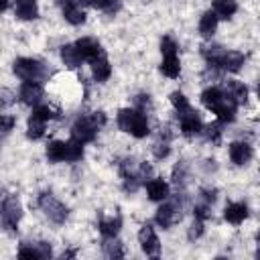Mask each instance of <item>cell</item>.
Returning a JSON list of instances; mask_svg holds the SVG:
<instances>
[{
  "label": "cell",
  "instance_id": "cell-1",
  "mask_svg": "<svg viewBox=\"0 0 260 260\" xmlns=\"http://www.w3.org/2000/svg\"><path fill=\"white\" fill-rule=\"evenodd\" d=\"M14 73L24 79V81H41L47 77V67L37 61V59H28V57H20L14 61Z\"/></svg>",
  "mask_w": 260,
  "mask_h": 260
},
{
  "label": "cell",
  "instance_id": "cell-2",
  "mask_svg": "<svg viewBox=\"0 0 260 260\" xmlns=\"http://www.w3.org/2000/svg\"><path fill=\"white\" fill-rule=\"evenodd\" d=\"M39 205H41V209L45 211V215H47L51 221L63 223V221L67 219V207H65L59 199H55L51 193H43V195L39 197Z\"/></svg>",
  "mask_w": 260,
  "mask_h": 260
},
{
  "label": "cell",
  "instance_id": "cell-3",
  "mask_svg": "<svg viewBox=\"0 0 260 260\" xmlns=\"http://www.w3.org/2000/svg\"><path fill=\"white\" fill-rule=\"evenodd\" d=\"M22 217V207H20V201L10 195L4 203H2V223L6 230H16L18 221Z\"/></svg>",
  "mask_w": 260,
  "mask_h": 260
},
{
  "label": "cell",
  "instance_id": "cell-4",
  "mask_svg": "<svg viewBox=\"0 0 260 260\" xmlns=\"http://www.w3.org/2000/svg\"><path fill=\"white\" fill-rule=\"evenodd\" d=\"M95 132L98 128L93 126V122L89 120V116H83V118H77L75 124L71 126V138L85 144V142H91L95 138Z\"/></svg>",
  "mask_w": 260,
  "mask_h": 260
},
{
  "label": "cell",
  "instance_id": "cell-5",
  "mask_svg": "<svg viewBox=\"0 0 260 260\" xmlns=\"http://www.w3.org/2000/svg\"><path fill=\"white\" fill-rule=\"evenodd\" d=\"M154 219L160 228H171L173 223H177L181 219V207H177L175 203H165L156 209Z\"/></svg>",
  "mask_w": 260,
  "mask_h": 260
},
{
  "label": "cell",
  "instance_id": "cell-6",
  "mask_svg": "<svg viewBox=\"0 0 260 260\" xmlns=\"http://www.w3.org/2000/svg\"><path fill=\"white\" fill-rule=\"evenodd\" d=\"M138 240H140V246H142V250L148 254V256H156L158 254V250H160V244H158V238H156V234H154V230H152V225H142L140 228V232H138Z\"/></svg>",
  "mask_w": 260,
  "mask_h": 260
},
{
  "label": "cell",
  "instance_id": "cell-7",
  "mask_svg": "<svg viewBox=\"0 0 260 260\" xmlns=\"http://www.w3.org/2000/svg\"><path fill=\"white\" fill-rule=\"evenodd\" d=\"M43 98V87L39 81H24L20 87V100L26 106H37L39 100Z\"/></svg>",
  "mask_w": 260,
  "mask_h": 260
},
{
  "label": "cell",
  "instance_id": "cell-8",
  "mask_svg": "<svg viewBox=\"0 0 260 260\" xmlns=\"http://www.w3.org/2000/svg\"><path fill=\"white\" fill-rule=\"evenodd\" d=\"M201 128H203V124H201V118L197 116V112H193L189 108L187 112L181 114V130H183V134L193 136V134H199Z\"/></svg>",
  "mask_w": 260,
  "mask_h": 260
},
{
  "label": "cell",
  "instance_id": "cell-9",
  "mask_svg": "<svg viewBox=\"0 0 260 260\" xmlns=\"http://www.w3.org/2000/svg\"><path fill=\"white\" fill-rule=\"evenodd\" d=\"M75 47H77V53L81 55V59H87V61H93L95 57H100L102 55V47H100V43L98 41H93V39H79L77 43H75Z\"/></svg>",
  "mask_w": 260,
  "mask_h": 260
},
{
  "label": "cell",
  "instance_id": "cell-10",
  "mask_svg": "<svg viewBox=\"0 0 260 260\" xmlns=\"http://www.w3.org/2000/svg\"><path fill=\"white\" fill-rule=\"evenodd\" d=\"M230 158L236 165H246L252 158V146L248 142H232L230 144Z\"/></svg>",
  "mask_w": 260,
  "mask_h": 260
},
{
  "label": "cell",
  "instance_id": "cell-11",
  "mask_svg": "<svg viewBox=\"0 0 260 260\" xmlns=\"http://www.w3.org/2000/svg\"><path fill=\"white\" fill-rule=\"evenodd\" d=\"M128 132L132 134V136H136V138H144L150 130H148V120H146V116L142 114V112H136L134 110V116H132V120H130V126H128Z\"/></svg>",
  "mask_w": 260,
  "mask_h": 260
},
{
  "label": "cell",
  "instance_id": "cell-12",
  "mask_svg": "<svg viewBox=\"0 0 260 260\" xmlns=\"http://www.w3.org/2000/svg\"><path fill=\"white\" fill-rule=\"evenodd\" d=\"M91 73H93V79H95V81H106V79L112 75V65H110V61H108L104 55L95 57V59L91 61Z\"/></svg>",
  "mask_w": 260,
  "mask_h": 260
},
{
  "label": "cell",
  "instance_id": "cell-13",
  "mask_svg": "<svg viewBox=\"0 0 260 260\" xmlns=\"http://www.w3.org/2000/svg\"><path fill=\"white\" fill-rule=\"evenodd\" d=\"M225 98H230L236 104H244L248 100V87L242 81H228V85H225Z\"/></svg>",
  "mask_w": 260,
  "mask_h": 260
},
{
  "label": "cell",
  "instance_id": "cell-14",
  "mask_svg": "<svg viewBox=\"0 0 260 260\" xmlns=\"http://www.w3.org/2000/svg\"><path fill=\"white\" fill-rule=\"evenodd\" d=\"M146 193L152 201H162L169 197V185L162 179H152L146 183Z\"/></svg>",
  "mask_w": 260,
  "mask_h": 260
},
{
  "label": "cell",
  "instance_id": "cell-15",
  "mask_svg": "<svg viewBox=\"0 0 260 260\" xmlns=\"http://www.w3.org/2000/svg\"><path fill=\"white\" fill-rule=\"evenodd\" d=\"M244 65V55L238 53V51H225L221 61H219V67L225 69V71H240V67Z\"/></svg>",
  "mask_w": 260,
  "mask_h": 260
},
{
  "label": "cell",
  "instance_id": "cell-16",
  "mask_svg": "<svg viewBox=\"0 0 260 260\" xmlns=\"http://www.w3.org/2000/svg\"><path fill=\"white\" fill-rule=\"evenodd\" d=\"M223 91L219 89V87H207V89H203V93H201V102H203V106L207 108V110H215L221 102H223Z\"/></svg>",
  "mask_w": 260,
  "mask_h": 260
},
{
  "label": "cell",
  "instance_id": "cell-17",
  "mask_svg": "<svg viewBox=\"0 0 260 260\" xmlns=\"http://www.w3.org/2000/svg\"><path fill=\"white\" fill-rule=\"evenodd\" d=\"M223 215H225V219L230 221V223H242L244 219H246V215H248V207H246V203H230L228 207H225V211H223Z\"/></svg>",
  "mask_w": 260,
  "mask_h": 260
},
{
  "label": "cell",
  "instance_id": "cell-18",
  "mask_svg": "<svg viewBox=\"0 0 260 260\" xmlns=\"http://www.w3.org/2000/svg\"><path fill=\"white\" fill-rule=\"evenodd\" d=\"M223 95H225V93H223ZM236 108H238L236 102H232L230 98H223V102H221L213 112L217 114V120H219V122H232V120L236 118Z\"/></svg>",
  "mask_w": 260,
  "mask_h": 260
},
{
  "label": "cell",
  "instance_id": "cell-19",
  "mask_svg": "<svg viewBox=\"0 0 260 260\" xmlns=\"http://www.w3.org/2000/svg\"><path fill=\"white\" fill-rule=\"evenodd\" d=\"M39 14L37 0H18L16 2V16L22 20H32Z\"/></svg>",
  "mask_w": 260,
  "mask_h": 260
},
{
  "label": "cell",
  "instance_id": "cell-20",
  "mask_svg": "<svg viewBox=\"0 0 260 260\" xmlns=\"http://www.w3.org/2000/svg\"><path fill=\"white\" fill-rule=\"evenodd\" d=\"M63 16H65V20L69 24H81V22H85V12L79 8L77 0L71 2V4H67V6H63Z\"/></svg>",
  "mask_w": 260,
  "mask_h": 260
},
{
  "label": "cell",
  "instance_id": "cell-21",
  "mask_svg": "<svg viewBox=\"0 0 260 260\" xmlns=\"http://www.w3.org/2000/svg\"><path fill=\"white\" fill-rule=\"evenodd\" d=\"M215 28H217V16H215L213 10H209V12H205V14L201 16V20H199V32H201L205 39H209V37H213Z\"/></svg>",
  "mask_w": 260,
  "mask_h": 260
},
{
  "label": "cell",
  "instance_id": "cell-22",
  "mask_svg": "<svg viewBox=\"0 0 260 260\" xmlns=\"http://www.w3.org/2000/svg\"><path fill=\"white\" fill-rule=\"evenodd\" d=\"M238 10L236 0H213V12L217 18H230Z\"/></svg>",
  "mask_w": 260,
  "mask_h": 260
},
{
  "label": "cell",
  "instance_id": "cell-23",
  "mask_svg": "<svg viewBox=\"0 0 260 260\" xmlns=\"http://www.w3.org/2000/svg\"><path fill=\"white\" fill-rule=\"evenodd\" d=\"M61 59H63V63L67 65V67H79L81 65V55L77 53V47L75 45H63L61 47Z\"/></svg>",
  "mask_w": 260,
  "mask_h": 260
},
{
  "label": "cell",
  "instance_id": "cell-24",
  "mask_svg": "<svg viewBox=\"0 0 260 260\" xmlns=\"http://www.w3.org/2000/svg\"><path fill=\"white\" fill-rule=\"evenodd\" d=\"M201 53H203L207 65H211V67H219V61H221V57H223L225 51H223L219 45H205V47L201 49Z\"/></svg>",
  "mask_w": 260,
  "mask_h": 260
},
{
  "label": "cell",
  "instance_id": "cell-25",
  "mask_svg": "<svg viewBox=\"0 0 260 260\" xmlns=\"http://www.w3.org/2000/svg\"><path fill=\"white\" fill-rule=\"evenodd\" d=\"M160 71H162L167 77H171V79L179 77V73H181V65H179V59H177V55L165 57V59H162V63H160Z\"/></svg>",
  "mask_w": 260,
  "mask_h": 260
},
{
  "label": "cell",
  "instance_id": "cell-26",
  "mask_svg": "<svg viewBox=\"0 0 260 260\" xmlns=\"http://www.w3.org/2000/svg\"><path fill=\"white\" fill-rule=\"evenodd\" d=\"M120 225H122V219L120 217H108V219H102L100 221V232L106 238H114L120 232Z\"/></svg>",
  "mask_w": 260,
  "mask_h": 260
},
{
  "label": "cell",
  "instance_id": "cell-27",
  "mask_svg": "<svg viewBox=\"0 0 260 260\" xmlns=\"http://www.w3.org/2000/svg\"><path fill=\"white\" fill-rule=\"evenodd\" d=\"M26 134H28V138H32V140H37V138H41L43 134H45V120H41L39 116H30L28 118V126H26Z\"/></svg>",
  "mask_w": 260,
  "mask_h": 260
},
{
  "label": "cell",
  "instance_id": "cell-28",
  "mask_svg": "<svg viewBox=\"0 0 260 260\" xmlns=\"http://www.w3.org/2000/svg\"><path fill=\"white\" fill-rule=\"evenodd\" d=\"M47 158H49L51 162H61V160H65V142L53 140V142L47 146Z\"/></svg>",
  "mask_w": 260,
  "mask_h": 260
},
{
  "label": "cell",
  "instance_id": "cell-29",
  "mask_svg": "<svg viewBox=\"0 0 260 260\" xmlns=\"http://www.w3.org/2000/svg\"><path fill=\"white\" fill-rule=\"evenodd\" d=\"M83 156V146H81V142H77V140H69V142H65V160H69V162H75V160H79Z\"/></svg>",
  "mask_w": 260,
  "mask_h": 260
},
{
  "label": "cell",
  "instance_id": "cell-30",
  "mask_svg": "<svg viewBox=\"0 0 260 260\" xmlns=\"http://www.w3.org/2000/svg\"><path fill=\"white\" fill-rule=\"evenodd\" d=\"M171 104H173V108L179 112V114H183V112H187L191 106H189V102H187V98L181 93V91H173L171 93Z\"/></svg>",
  "mask_w": 260,
  "mask_h": 260
},
{
  "label": "cell",
  "instance_id": "cell-31",
  "mask_svg": "<svg viewBox=\"0 0 260 260\" xmlns=\"http://www.w3.org/2000/svg\"><path fill=\"white\" fill-rule=\"evenodd\" d=\"M177 43L171 39V37H162V41H160V51H162V55L165 57H171V55H177Z\"/></svg>",
  "mask_w": 260,
  "mask_h": 260
},
{
  "label": "cell",
  "instance_id": "cell-32",
  "mask_svg": "<svg viewBox=\"0 0 260 260\" xmlns=\"http://www.w3.org/2000/svg\"><path fill=\"white\" fill-rule=\"evenodd\" d=\"M32 114H35V116H39V118H41V120H45V122L57 116V114H55V110H53L51 106H35Z\"/></svg>",
  "mask_w": 260,
  "mask_h": 260
},
{
  "label": "cell",
  "instance_id": "cell-33",
  "mask_svg": "<svg viewBox=\"0 0 260 260\" xmlns=\"http://www.w3.org/2000/svg\"><path fill=\"white\" fill-rule=\"evenodd\" d=\"M207 138H209L213 144H217V142L221 140V126H219V122L207 126Z\"/></svg>",
  "mask_w": 260,
  "mask_h": 260
},
{
  "label": "cell",
  "instance_id": "cell-34",
  "mask_svg": "<svg viewBox=\"0 0 260 260\" xmlns=\"http://www.w3.org/2000/svg\"><path fill=\"white\" fill-rule=\"evenodd\" d=\"M106 254H108L110 258H122V256H124L122 244H120V242H110V244H106Z\"/></svg>",
  "mask_w": 260,
  "mask_h": 260
},
{
  "label": "cell",
  "instance_id": "cell-35",
  "mask_svg": "<svg viewBox=\"0 0 260 260\" xmlns=\"http://www.w3.org/2000/svg\"><path fill=\"white\" fill-rule=\"evenodd\" d=\"M209 203H205V201H201L199 205H195V219H201V221H205L207 217H209Z\"/></svg>",
  "mask_w": 260,
  "mask_h": 260
},
{
  "label": "cell",
  "instance_id": "cell-36",
  "mask_svg": "<svg viewBox=\"0 0 260 260\" xmlns=\"http://www.w3.org/2000/svg\"><path fill=\"white\" fill-rule=\"evenodd\" d=\"M169 142L167 140H162V142H156L154 144V148H152V152H154V156L156 158H165V156H169Z\"/></svg>",
  "mask_w": 260,
  "mask_h": 260
},
{
  "label": "cell",
  "instance_id": "cell-37",
  "mask_svg": "<svg viewBox=\"0 0 260 260\" xmlns=\"http://www.w3.org/2000/svg\"><path fill=\"white\" fill-rule=\"evenodd\" d=\"M201 234H203V221H201V219H195L193 225H191V230H189V240H195V238H199Z\"/></svg>",
  "mask_w": 260,
  "mask_h": 260
},
{
  "label": "cell",
  "instance_id": "cell-38",
  "mask_svg": "<svg viewBox=\"0 0 260 260\" xmlns=\"http://www.w3.org/2000/svg\"><path fill=\"white\" fill-rule=\"evenodd\" d=\"M14 126V118L12 116H0V132H10Z\"/></svg>",
  "mask_w": 260,
  "mask_h": 260
},
{
  "label": "cell",
  "instance_id": "cell-39",
  "mask_svg": "<svg viewBox=\"0 0 260 260\" xmlns=\"http://www.w3.org/2000/svg\"><path fill=\"white\" fill-rule=\"evenodd\" d=\"M89 120L93 122L95 128H102L106 124V114L104 112H93V114H89Z\"/></svg>",
  "mask_w": 260,
  "mask_h": 260
},
{
  "label": "cell",
  "instance_id": "cell-40",
  "mask_svg": "<svg viewBox=\"0 0 260 260\" xmlns=\"http://www.w3.org/2000/svg\"><path fill=\"white\" fill-rule=\"evenodd\" d=\"M35 248H37V252H39V258H49V256H51V246H49L47 242H39Z\"/></svg>",
  "mask_w": 260,
  "mask_h": 260
},
{
  "label": "cell",
  "instance_id": "cell-41",
  "mask_svg": "<svg viewBox=\"0 0 260 260\" xmlns=\"http://www.w3.org/2000/svg\"><path fill=\"white\" fill-rule=\"evenodd\" d=\"M18 256H22V258H39V252H37V248H28V246H22L20 250H18Z\"/></svg>",
  "mask_w": 260,
  "mask_h": 260
},
{
  "label": "cell",
  "instance_id": "cell-42",
  "mask_svg": "<svg viewBox=\"0 0 260 260\" xmlns=\"http://www.w3.org/2000/svg\"><path fill=\"white\" fill-rule=\"evenodd\" d=\"M201 201H205V203H213L215 201V189H203L201 191Z\"/></svg>",
  "mask_w": 260,
  "mask_h": 260
},
{
  "label": "cell",
  "instance_id": "cell-43",
  "mask_svg": "<svg viewBox=\"0 0 260 260\" xmlns=\"http://www.w3.org/2000/svg\"><path fill=\"white\" fill-rule=\"evenodd\" d=\"M136 104L140 106V112H142L144 108H150V98L144 95V93H142V95H136Z\"/></svg>",
  "mask_w": 260,
  "mask_h": 260
},
{
  "label": "cell",
  "instance_id": "cell-44",
  "mask_svg": "<svg viewBox=\"0 0 260 260\" xmlns=\"http://www.w3.org/2000/svg\"><path fill=\"white\" fill-rule=\"evenodd\" d=\"M110 2H112V0H89V4H91L93 8H108Z\"/></svg>",
  "mask_w": 260,
  "mask_h": 260
},
{
  "label": "cell",
  "instance_id": "cell-45",
  "mask_svg": "<svg viewBox=\"0 0 260 260\" xmlns=\"http://www.w3.org/2000/svg\"><path fill=\"white\" fill-rule=\"evenodd\" d=\"M71 2H75V0H55V4H59L61 8H63V6H67V4H71Z\"/></svg>",
  "mask_w": 260,
  "mask_h": 260
},
{
  "label": "cell",
  "instance_id": "cell-46",
  "mask_svg": "<svg viewBox=\"0 0 260 260\" xmlns=\"http://www.w3.org/2000/svg\"><path fill=\"white\" fill-rule=\"evenodd\" d=\"M6 6H8V0H0V12H2Z\"/></svg>",
  "mask_w": 260,
  "mask_h": 260
},
{
  "label": "cell",
  "instance_id": "cell-47",
  "mask_svg": "<svg viewBox=\"0 0 260 260\" xmlns=\"http://www.w3.org/2000/svg\"><path fill=\"white\" fill-rule=\"evenodd\" d=\"M81 2H85V4H89V0H81Z\"/></svg>",
  "mask_w": 260,
  "mask_h": 260
}]
</instances>
